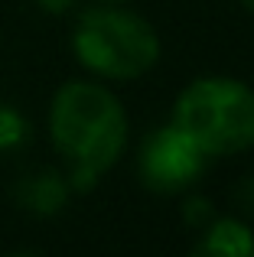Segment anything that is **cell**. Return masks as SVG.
Returning <instances> with one entry per match:
<instances>
[{
  "instance_id": "obj_7",
  "label": "cell",
  "mask_w": 254,
  "mask_h": 257,
  "mask_svg": "<svg viewBox=\"0 0 254 257\" xmlns=\"http://www.w3.org/2000/svg\"><path fill=\"white\" fill-rule=\"evenodd\" d=\"M30 134V124L20 117L13 107H0V150H13L20 147Z\"/></svg>"
},
{
  "instance_id": "obj_3",
  "label": "cell",
  "mask_w": 254,
  "mask_h": 257,
  "mask_svg": "<svg viewBox=\"0 0 254 257\" xmlns=\"http://www.w3.org/2000/svg\"><path fill=\"white\" fill-rule=\"evenodd\" d=\"M75 56L104 78H140L160 59V39L144 17L117 7H95L75 26Z\"/></svg>"
},
{
  "instance_id": "obj_6",
  "label": "cell",
  "mask_w": 254,
  "mask_h": 257,
  "mask_svg": "<svg viewBox=\"0 0 254 257\" xmlns=\"http://www.w3.org/2000/svg\"><path fill=\"white\" fill-rule=\"evenodd\" d=\"M69 199V182L59 173H33L17 186V202L26 212L36 215H56Z\"/></svg>"
},
{
  "instance_id": "obj_2",
  "label": "cell",
  "mask_w": 254,
  "mask_h": 257,
  "mask_svg": "<svg viewBox=\"0 0 254 257\" xmlns=\"http://www.w3.org/2000/svg\"><path fill=\"white\" fill-rule=\"evenodd\" d=\"M173 124L209 157L254 147V91L235 78H199L179 94Z\"/></svg>"
},
{
  "instance_id": "obj_4",
  "label": "cell",
  "mask_w": 254,
  "mask_h": 257,
  "mask_svg": "<svg viewBox=\"0 0 254 257\" xmlns=\"http://www.w3.org/2000/svg\"><path fill=\"white\" fill-rule=\"evenodd\" d=\"M209 163V153L186 131L160 127L140 147V179L153 192H179L186 189Z\"/></svg>"
},
{
  "instance_id": "obj_5",
  "label": "cell",
  "mask_w": 254,
  "mask_h": 257,
  "mask_svg": "<svg viewBox=\"0 0 254 257\" xmlns=\"http://www.w3.org/2000/svg\"><path fill=\"white\" fill-rule=\"evenodd\" d=\"M196 254L212 257H254V234L238 218H215L205 228V238L196 244Z\"/></svg>"
},
{
  "instance_id": "obj_1",
  "label": "cell",
  "mask_w": 254,
  "mask_h": 257,
  "mask_svg": "<svg viewBox=\"0 0 254 257\" xmlns=\"http://www.w3.org/2000/svg\"><path fill=\"white\" fill-rule=\"evenodd\" d=\"M49 131L56 150L69 163L72 186L88 189L104 170L117 163L127 144L124 107L108 88L72 82L59 88L49 111Z\"/></svg>"
},
{
  "instance_id": "obj_11",
  "label": "cell",
  "mask_w": 254,
  "mask_h": 257,
  "mask_svg": "<svg viewBox=\"0 0 254 257\" xmlns=\"http://www.w3.org/2000/svg\"><path fill=\"white\" fill-rule=\"evenodd\" d=\"M241 7H248V10L254 13V0H241Z\"/></svg>"
},
{
  "instance_id": "obj_10",
  "label": "cell",
  "mask_w": 254,
  "mask_h": 257,
  "mask_svg": "<svg viewBox=\"0 0 254 257\" xmlns=\"http://www.w3.org/2000/svg\"><path fill=\"white\" fill-rule=\"evenodd\" d=\"M43 10H49V13H62V10H69L75 0H36Z\"/></svg>"
},
{
  "instance_id": "obj_9",
  "label": "cell",
  "mask_w": 254,
  "mask_h": 257,
  "mask_svg": "<svg viewBox=\"0 0 254 257\" xmlns=\"http://www.w3.org/2000/svg\"><path fill=\"white\" fill-rule=\"evenodd\" d=\"M238 202H241V208H248V212H254V173L244 176L241 186H238Z\"/></svg>"
},
{
  "instance_id": "obj_8",
  "label": "cell",
  "mask_w": 254,
  "mask_h": 257,
  "mask_svg": "<svg viewBox=\"0 0 254 257\" xmlns=\"http://www.w3.org/2000/svg\"><path fill=\"white\" fill-rule=\"evenodd\" d=\"M209 218H212V205L205 199H189L186 202V221H189V225L202 228Z\"/></svg>"
}]
</instances>
